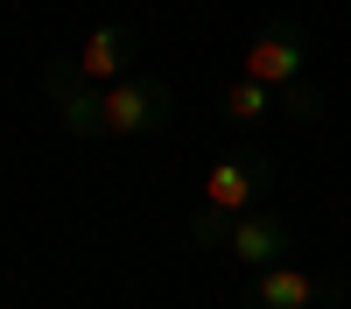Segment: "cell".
<instances>
[{"instance_id":"4","label":"cell","mask_w":351,"mask_h":309,"mask_svg":"<svg viewBox=\"0 0 351 309\" xmlns=\"http://www.w3.org/2000/svg\"><path fill=\"white\" fill-rule=\"evenodd\" d=\"M169 112H176V92L162 77L127 71L120 84H106V134H155L169 127Z\"/></svg>"},{"instance_id":"5","label":"cell","mask_w":351,"mask_h":309,"mask_svg":"<svg viewBox=\"0 0 351 309\" xmlns=\"http://www.w3.org/2000/svg\"><path fill=\"white\" fill-rule=\"evenodd\" d=\"M246 77H260V84H295V77H309V36H302V21H267L260 36L246 42Z\"/></svg>"},{"instance_id":"1","label":"cell","mask_w":351,"mask_h":309,"mask_svg":"<svg viewBox=\"0 0 351 309\" xmlns=\"http://www.w3.org/2000/svg\"><path fill=\"white\" fill-rule=\"evenodd\" d=\"M267 190H274V162L260 148H232V155L211 162V176H204V190H197V211H211V218L232 225L239 211L267 204Z\"/></svg>"},{"instance_id":"6","label":"cell","mask_w":351,"mask_h":309,"mask_svg":"<svg viewBox=\"0 0 351 309\" xmlns=\"http://www.w3.org/2000/svg\"><path fill=\"white\" fill-rule=\"evenodd\" d=\"M288 246H295V225H288L281 211H267V204L239 211L232 218V239H225V253L239 267H274V260H288Z\"/></svg>"},{"instance_id":"2","label":"cell","mask_w":351,"mask_h":309,"mask_svg":"<svg viewBox=\"0 0 351 309\" xmlns=\"http://www.w3.org/2000/svg\"><path fill=\"white\" fill-rule=\"evenodd\" d=\"M344 302V274H309V267H253V288L239 309H330Z\"/></svg>"},{"instance_id":"3","label":"cell","mask_w":351,"mask_h":309,"mask_svg":"<svg viewBox=\"0 0 351 309\" xmlns=\"http://www.w3.org/2000/svg\"><path fill=\"white\" fill-rule=\"evenodd\" d=\"M43 84H49L56 112H64V134H77V140H112V134H106V84L84 77L77 56H49V64H43Z\"/></svg>"},{"instance_id":"9","label":"cell","mask_w":351,"mask_h":309,"mask_svg":"<svg viewBox=\"0 0 351 309\" xmlns=\"http://www.w3.org/2000/svg\"><path fill=\"white\" fill-rule=\"evenodd\" d=\"M281 92V112L288 120H324V92H316L309 77H295V84H274Z\"/></svg>"},{"instance_id":"8","label":"cell","mask_w":351,"mask_h":309,"mask_svg":"<svg viewBox=\"0 0 351 309\" xmlns=\"http://www.w3.org/2000/svg\"><path fill=\"white\" fill-rule=\"evenodd\" d=\"M218 112H225L232 127H253V120H267V112H281V92L260 84V77H232L225 92H218Z\"/></svg>"},{"instance_id":"7","label":"cell","mask_w":351,"mask_h":309,"mask_svg":"<svg viewBox=\"0 0 351 309\" xmlns=\"http://www.w3.org/2000/svg\"><path fill=\"white\" fill-rule=\"evenodd\" d=\"M77 71L92 77V84H120V77L134 71V28H120V21L92 28V36H84V49H77Z\"/></svg>"}]
</instances>
